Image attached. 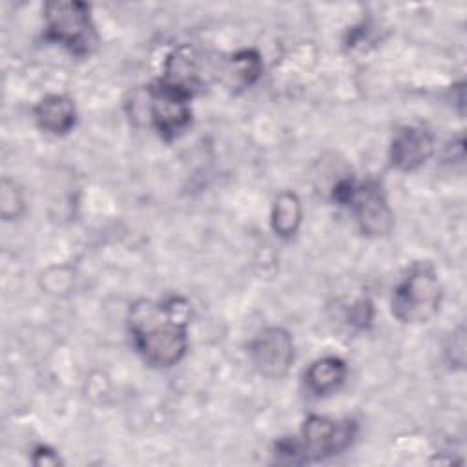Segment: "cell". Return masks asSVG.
<instances>
[{"label":"cell","instance_id":"cell-8","mask_svg":"<svg viewBox=\"0 0 467 467\" xmlns=\"http://www.w3.org/2000/svg\"><path fill=\"white\" fill-rule=\"evenodd\" d=\"M206 75L208 67L199 51L190 44H182L168 55L161 82L192 97L204 84Z\"/></svg>","mask_w":467,"mask_h":467},{"label":"cell","instance_id":"cell-14","mask_svg":"<svg viewBox=\"0 0 467 467\" xmlns=\"http://www.w3.org/2000/svg\"><path fill=\"white\" fill-rule=\"evenodd\" d=\"M0 208H2V217L4 219H11L16 217L22 208H24V201L20 192L16 190L15 182L4 179L2 181V190H0Z\"/></svg>","mask_w":467,"mask_h":467},{"label":"cell","instance_id":"cell-12","mask_svg":"<svg viewBox=\"0 0 467 467\" xmlns=\"http://www.w3.org/2000/svg\"><path fill=\"white\" fill-rule=\"evenodd\" d=\"M301 224V202L296 193L281 192L272 208V228L279 237H292Z\"/></svg>","mask_w":467,"mask_h":467},{"label":"cell","instance_id":"cell-10","mask_svg":"<svg viewBox=\"0 0 467 467\" xmlns=\"http://www.w3.org/2000/svg\"><path fill=\"white\" fill-rule=\"evenodd\" d=\"M35 119L38 126L53 135H64L71 131L77 120V109L66 95H47L35 106Z\"/></svg>","mask_w":467,"mask_h":467},{"label":"cell","instance_id":"cell-16","mask_svg":"<svg viewBox=\"0 0 467 467\" xmlns=\"http://www.w3.org/2000/svg\"><path fill=\"white\" fill-rule=\"evenodd\" d=\"M33 463H35V465H57V463H60V460H58V456L55 454V451H51L49 447L38 445V447L33 451Z\"/></svg>","mask_w":467,"mask_h":467},{"label":"cell","instance_id":"cell-13","mask_svg":"<svg viewBox=\"0 0 467 467\" xmlns=\"http://www.w3.org/2000/svg\"><path fill=\"white\" fill-rule=\"evenodd\" d=\"M261 69V57L254 49H244L232 55L226 60L221 73L224 78H230V82L235 86H250L257 80Z\"/></svg>","mask_w":467,"mask_h":467},{"label":"cell","instance_id":"cell-6","mask_svg":"<svg viewBox=\"0 0 467 467\" xmlns=\"http://www.w3.org/2000/svg\"><path fill=\"white\" fill-rule=\"evenodd\" d=\"M254 367L266 378H281L294 361L292 336L279 327H270L257 334L248 348Z\"/></svg>","mask_w":467,"mask_h":467},{"label":"cell","instance_id":"cell-1","mask_svg":"<svg viewBox=\"0 0 467 467\" xmlns=\"http://www.w3.org/2000/svg\"><path fill=\"white\" fill-rule=\"evenodd\" d=\"M188 301L171 296L164 301L140 299L130 308V332L144 359L155 367H171L186 352Z\"/></svg>","mask_w":467,"mask_h":467},{"label":"cell","instance_id":"cell-11","mask_svg":"<svg viewBox=\"0 0 467 467\" xmlns=\"http://www.w3.org/2000/svg\"><path fill=\"white\" fill-rule=\"evenodd\" d=\"M347 378V365L336 356H325L316 359L305 372V381L310 392L317 396L337 390Z\"/></svg>","mask_w":467,"mask_h":467},{"label":"cell","instance_id":"cell-5","mask_svg":"<svg viewBox=\"0 0 467 467\" xmlns=\"http://www.w3.org/2000/svg\"><path fill=\"white\" fill-rule=\"evenodd\" d=\"M148 113L150 120L155 126V130L166 137L173 139L179 133H182L192 120V109H190V97L184 93L162 84L161 80L148 88Z\"/></svg>","mask_w":467,"mask_h":467},{"label":"cell","instance_id":"cell-15","mask_svg":"<svg viewBox=\"0 0 467 467\" xmlns=\"http://www.w3.org/2000/svg\"><path fill=\"white\" fill-rule=\"evenodd\" d=\"M372 321V303L368 299H359L350 306L348 312V323H352L354 327L365 328L368 327Z\"/></svg>","mask_w":467,"mask_h":467},{"label":"cell","instance_id":"cell-7","mask_svg":"<svg viewBox=\"0 0 467 467\" xmlns=\"http://www.w3.org/2000/svg\"><path fill=\"white\" fill-rule=\"evenodd\" d=\"M354 208V215L363 234L385 235L392 228V212L389 208L385 192L376 181H368L356 186L348 202Z\"/></svg>","mask_w":467,"mask_h":467},{"label":"cell","instance_id":"cell-4","mask_svg":"<svg viewBox=\"0 0 467 467\" xmlns=\"http://www.w3.org/2000/svg\"><path fill=\"white\" fill-rule=\"evenodd\" d=\"M356 432L352 420H332L327 416H308L301 429V447L305 460H321L345 451Z\"/></svg>","mask_w":467,"mask_h":467},{"label":"cell","instance_id":"cell-3","mask_svg":"<svg viewBox=\"0 0 467 467\" xmlns=\"http://www.w3.org/2000/svg\"><path fill=\"white\" fill-rule=\"evenodd\" d=\"M46 36L66 46L71 53H89L95 44V33L89 18V7L82 2H49L44 7Z\"/></svg>","mask_w":467,"mask_h":467},{"label":"cell","instance_id":"cell-2","mask_svg":"<svg viewBox=\"0 0 467 467\" xmlns=\"http://www.w3.org/2000/svg\"><path fill=\"white\" fill-rule=\"evenodd\" d=\"M441 301V285L431 263H414L392 294V314L401 323H425Z\"/></svg>","mask_w":467,"mask_h":467},{"label":"cell","instance_id":"cell-9","mask_svg":"<svg viewBox=\"0 0 467 467\" xmlns=\"http://www.w3.org/2000/svg\"><path fill=\"white\" fill-rule=\"evenodd\" d=\"M434 150L431 131L420 126H403L396 131L390 144V161L398 170L410 171L421 166Z\"/></svg>","mask_w":467,"mask_h":467}]
</instances>
